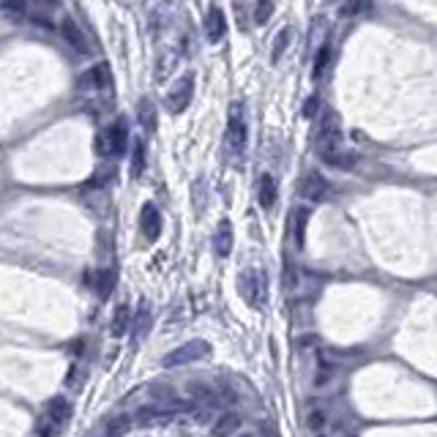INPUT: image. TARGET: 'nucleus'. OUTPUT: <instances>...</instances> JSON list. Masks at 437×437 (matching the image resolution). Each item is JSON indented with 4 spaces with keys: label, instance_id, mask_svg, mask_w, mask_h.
Here are the masks:
<instances>
[{
    "label": "nucleus",
    "instance_id": "a211bd4d",
    "mask_svg": "<svg viewBox=\"0 0 437 437\" xmlns=\"http://www.w3.org/2000/svg\"><path fill=\"white\" fill-rule=\"evenodd\" d=\"M142 173H145V142L137 140L131 154V178H142Z\"/></svg>",
    "mask_w": 437,
    "mask_h": 437
},
{
    "label": "nucleus",
    "instance_id": "4be33fe9",
    "mask_svg": "<svg viewBox=\"0 0 437 437\" xmlns=\"http://www.w3.org/2000/svg\"><path fill=\"white\" fill-rule=\"evenodd\" d=\"M148 323H151V311H148V307H145V304H140L137 314H134V323H131V328L137 331V336H142V334H145V328H148Z\"/></svg>",
    "mask_w": 437,
    "mask_h": 437
},
{
    "label": "nucleus",
    "instance_id": "39448f33",
    "mask_svg": "<svg viewBox=\"0 0 437 437\" xmlns=\"http://www.w3.org/2000/svg\"><path fill=\"white\" fill-rule=\"evenodd\" d=\"M208 353H210V344L203 342V339H194V342H186V344H180L178 350H173L170 356H164V366L167 369H173V366H183V363H191V361H200L206 358Z\"/></svg>",
    "mask_w": 437,
    "mask_h": 437
},
{
    "label": "nucleus",
    "instance_id": "9d476101",
    "mask_svg": "<svg viewBox=\"0 0 437 437\" xmlns=\"http://www.w3.org/2000/svg\"><path fill=\"white\" fill-rule=\"evenodd\" d=\"M112 82V72H109V66L107 63H96L90 72H85L82 77H79V88H107Z\"/></svg>",
    "mask_w": 437,
    "mask_h": 437
},
{
    "label": "nucleus",
    "instance_id": "6e6552de",
    "mask_svg": "<svg viewBox=\"0 0 437 437\" xmlns=\"http://www.w3.org/2000/svg\"><path fill=\"white\" fill-rule=\"evenodd\" d=\"M140 230L148 241H156L161 235V213L154 203H145L142 206V213H140Z\"/></svg>",
    "mask_w": 437,
    "mask_h": 437
},
{
    "label": "nucleus",
    "instance_id": "f257e3e1",
    "mask_svg": "<svg viewBox=\"0 0 437 437\" xmlns=\"http://www.w3.org/2000/svg\"><path fill=\"white\" fill-rule=\"evenodd\" d=\"M314 148H317V154L323 156V161L339 154V151H344L342 148V129H339V121H336L334 112H325L320 129L314 134Z\"/></svg>",
    "mask_w": 437,
    "mask_h": 437
},
{
    "label": "nucleus",
    "instance_id": "6ab92c4d",
    "mask_svg": "<svg viewBox=\"0 0 437 437\" xmlns=\"http://www.w3.org/2000/svg\"><path fill=\"white\" fill-rule=\"evenodd\" d=\"M290 36H293L290 27H282V30L276 33V41H274V50H271V60H274V63H276V60L282 58V52L290 47Z\"/></svg>",
    "mask_w": 437,
    "mask_h": 437
},
{
    "label": "nucleus",
    "instance_id": "a878e982",
    "mask_svg": "<svg viewBox=\"0 0 437 437\" xmlns=\"http://www.w3.org/2000/svg\"><path fill=\"white\" fill-rule=\"evenodd\" d=\"M69 415V405H66V399H55L50 405V418L52 424H63V418Z\"/></svg>",
    "mask_w": 437,
    "mask_h": 437
},
{
    "label": "nucleus",
    "instance_id": "f3484780",
    "mask_svg": "<svg viewBox=\"0 0 437 437\" xmlns=\"http://www.w3.org/2000/svg\"><path fill=\"white\" fill-rule=\"evenodd\" d=\"M137 118H140V126L145 131H154L156 129V109L151 99H140L137 104Z\"/></svg>",
    "mask_w": 437,
    "mask_h": 437
},
{
    "label": "nucleus",
    "instance_id": "423d86ee",
    "mask_svg": "<svg viewBox=\"0 0 437 437\" xmlns=\"http://www.w3.org/2000/svg\"><path fill=\"white\" fill-rule=\"evenodd\" d=\"M191 96H194V74H183V77L175 82L173 93L167 96V109L180 115V112L191 104Z\"/></svg>",
    "mask_w": 437,
    "mask_h": 437
},
{
    "label": "nucleus",
    "instance_id": "bb28decb",
    "mask_svg": "<svg viewBox=\"0 0 437 437\" xmlns=\"http://www.w3.org/2000/svg\"><path fill=\"white\" fill-rule=\"evenodd\" d=\"M317 112V96H309V102L304 104V118H311Z\"/></svg>",
    "mask_w": 437,
    "mask_h": 437
},
{
    "label": "nucleus",
    "instance_id": "f03ea898",
    "mask_svg": "<svg viewBox=\"0 0 437 437\" xmlns=\"http://www.w3.org/2000/svg\"><path fill=\"white\" fill-rule=\"evenodd\" d=\"M241 295L246 298V304L252 309H262L268 301V290H265V274L257 268H249L241 274V282H238Z\"/></svg>",
    "mask_w": 437,
    "mask_h": 437
},
{
    "label": "nucleus",
    "instance_id": "393cba45",
    "mask_svg": "<svg viewBox=\"0 0 437 437\" xmlns=\"http://www.w3.org/2000/svg\"><path fill=\"white\" fill-rule=\"evenodd\" d=\"M274 14V0H257V8H255V22L257 25H265Z\"/></svg>",
    "mask_w": 437,
    "mask_h": 437
},
{
    "label": "nucleus",
    "instance_id": "7ed1b4c3",
    "mask_svg": "<svg viewBox=\"0 0 437 437\" xmlns=\"http://www.w3.org/2000/svg\"><path fill=\"white\" fill-rule=\"evenodd\" d=\"M126 142H129V129H126V118H118L109 129H104L96 137V148L99 154H123L126 151Z\"/></svg>",
    "mask_w": 437,
    "mask_h": 437
},
{
    "label": "nucleus",
    "instance_id": "1a4fd4ad",
    "mask_svg": "<svg viewBox=\"0 0 437 437\" xmlns=\"http://www.w3.org/2000/svg\"><path fill=\"white\" fill-rule=\"evenodd\" d=\"M60 33H63L66 44H69L74 52H79V55L88 52V39H85V33L79 30V25L72 20V17H63V20H60Z\"/></svg>",
    "mask_w": 437,
    "mask_h": 437
},
{
    "label": "nucleus",
    "instance_id": "9b49d317",
    "mask_svg": "<svg viewBox=\"0 0 437 437\" xmlns=\"http://www.w3.org/2000/svg\"><path fill=\"white\" fill-rule=\"evenodd\" d=\"M325 191H328V183H325V178L320 173H309L307 178H304V183H301V194L307 200H323Z\"/></svg>",
    "mask_w": 437,
    "mask_h": 437
},
{
    "label": "nucleus",
    "instance_id": "dca6fc26",
    "mask_svg": "<svg viewBox=\"0 0 437 437\" xmlns=\"http://www.w3.org/2000/svg\"><path fill=\"white\" fill-rule=\"evenodd\" d=\"M131 323H134V317H131V309L126 307V304H121V307L115 309V317H112V334L123 336L131 328Z\"/></svg>",
    "mask_w": 437,
    "mask_h": 437
},
{
    "label": "nucleus",
    "instance_id": "412c9836",
    "mask_svg": "<svg viewBox=\"0 0 437 437\" xmlns=\"http://www.w3.org/2000/svg\"><path fill=\"white\" fill-rule=\"evenodd\" d=\"M3 11H6L8 20L20 22V20L25 17V3H22V0H3Z\"/></svg>",
    "mask_w": 437,
    "mask_h": 437
},
{
    "label": "nucleus",
    "instance_id": "2eb2a0df",
    "mask_svg": "<svg viewBox=\"0 0 437 437\" xmlns=\"http://www.w3.org/2000/svg\"><path fill=\"white\" fill-rule=\"evenodd\" d=\"M241 421H243V418H241L238 412H224V415L216 421V426H213V435H216V437H230L232 432L241 426Z\"/></svg>",
    "mask_w": 437,
    "mask_h": 437
},
{
    "label": "nucleus",
    "instance_id": "c85d7f7f",
    "mask_svg": "<svg viewBox=\"0 0 437 437\" xmlns=\"http://www.w3.org/2000/svg\"><path fill=\"white\" fill-rule=\"evenodd\" d=\"M44 437H52V429H47V432H44Z\"/></svg>",
    "mask_w": 437,
    "mask_h": 437
},
{
    "label": "nucleus",
    "instance_id": "aec40b11",
    "mask_svg": "<svg viewBox=\"0 0 437 437\" xmlns=\"http://www.w3.org/2000/svg\"><path fill=\"white\" fill-rule=\"evenodd\" d=\"M328 60H331V44H323V47H320V52H317V58H314V69H311V77H314V79L323 77V72H325Z\"/></svg>",
    "mask_w": 437,
    "mask_h": 437
},
{
    "label": "nucleus",
    "instance_id": "b1692460",
    "mask_svg": "<svg viewBox=\"0 0 437 437\" xmlns=\"http://www.w3.org/2000/svg\"><path fill=\"white\" fill-rule=\"evenodd\" d=\"M369 6H372V0H347V3L342 6V17H358Z\"/></svg>",
    "mask_w": 437,
    "mask_h": 437
},
{
    "label": "nucleus",
    "instance_id": "20e7f679",
    "mask_svg": "<svg viewBox=\"0 0 437 437\" xmlns=\"http://www.w3.org/2000/svg\"><path fill=\"white\" fill-rule=\"evenodd\" d=\"M227 145L232 154H241L246 145V115L241 102H232L227 112Z\"/></svg>",
    "mask_w": 437,
    "mask_h": 437
},
{
    "label": "nucleus",
    "instance_id": "0eeeda50",
    "mask_svg": "<svg viewBox=\"0 0 437 437\" xmlns=\"http://www.w3.org/2000/svg\"><path fill=\"white\" fill-rule=\"evenodd\" d=\"M206 36L210 44H219L224 36H227V17L219 6L208 8V17H206Z\"/></svg>",
    "mask_w": 437,
    "mask_h": 437
},
{
    "label": "nucleus",
    "instance_id": "ddd939ff",
    "mask_svg": "<svg viewBox=\"0 0 437 437\" xmlns=\"http://www.w3.org/2000/svg\"><path fill=\"white\" fill-rule=\"evenodd\" d=\"M257 200L265 210H268V208H274V203H276V180H274V175H262V178H260Z\"/></svg>",
    "mask_w": 437,
    "mask_h": 437
},
{
    "label": "nucleus",
    "instance_id": "4468645a",
    "mask_svg": "<svg viewBox=\"0 0 437 437\" xmlns=\"http://www.w3.org/2000/svg\"><path fill=\"white\" fill-rule=\"evenodd\" d=\"M232 252V224L230 219H222L219 222V230H216V255L219 257H227Z\"/></svg>",
    "mask_w": 437,
    "mask_h": 437
},
{
    "label": "nucleus",
    "instance_id": "f8f14e48",
    "mask_svg": "<svg viewBox=\"0 0 437 437\" xmlns=\"http://www.w3.org/2000/svg\"><path fill=\"white\" fill-rule=\"evenodd\" d=\"M307 224H309V210L307 208H295V210H293V241H295L298 249H304Z\"/></svg>",
    "mask_w": 437,
    "mask_h": 437
},
{
    "label": "nucleus",
    "instance_id": "cd10ccee",
    "mask_svg": "<svg viewBox=\"0 0 437 437\" xmlns=\"http://www.w3.org/2000/svg\"><path fill=\"white\" fill-rule=\"evenodd\" d=\"M309 426H311V429H320V426H323V412H320V410L311 412V421H309Z\"/></svg>",
    "mask_w": 437,
    "mask_h": 437
},
{
    "label": "nucleus",
    "instance_id": "5701e85b",
    "mask_svg": "<svg viewBox=\"0 0 437 437\" xmlns=\"http://www.w3.org/2000/svg\"><path fill=\"white\" fill-rule=\"evenodd\" d=\"M112 287H115V271H102V274H99V279H96V290H99V295L107 298V295L112 293Z\"/></svg>",
    "mask_w": 437,
    "mask_h": 437
}]
</instances>
